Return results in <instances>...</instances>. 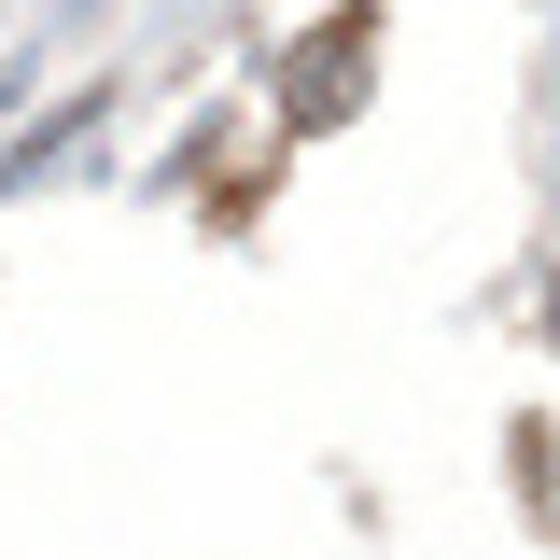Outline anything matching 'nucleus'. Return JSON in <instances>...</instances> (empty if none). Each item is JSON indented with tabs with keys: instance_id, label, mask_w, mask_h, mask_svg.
Here are the masks:
<instances>
[{
	"instance_id": "f257e3e1",
	"label": "nucleus",
	"mask_w": 560,
	"mask_h": 560,
	"mask_svg": "<svg viewBox=\"0 0 560 560\" xmlns=\"http://www.w3.org/2000/svg\"><path fill=\"white\" fill-rule=\"evenodd\" d=\"M350 84H364V14H337V28H323V43L294 57V127H323Z\"/></svg>"
}]
</instances>
